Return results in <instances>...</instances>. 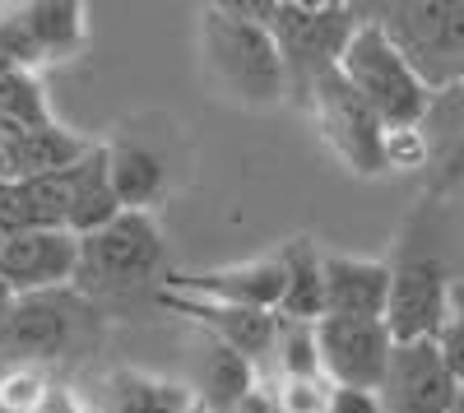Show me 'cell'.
Segmentation results:
<instances>
[{"label": "cell", "instance_id": "21", "mask_svg": "<svg viewBox=\"0 0 464 413\" xmlns=\"http://www.w3.org/2000/svg\"><path fill=\"white\" fill-rule=\"evenodd\" d=\"M190 408V390L144 371H116L111 377V404L107 413H181Z\"/></svg>", "mask_w": 464, "mask_h": 413}, {"label": "cell", "instance_id": "11", "mask_svg": "<svg viewBox=\"0 0 464 413\" xmlns=\"http://www.w3.org/2000/svg\"><path fill=\"white\" fill-rule=\"evenodd\" d=\"M80 270V237L65 228H33L0 242V283L14 297L70 288Z\"/></svg>", "mask_w": 464, "mask_h": 413}, {"label": "cell", "instance_id": "6", "mask_svg": "<svg viewBox=\"0 0 464 413\" xmlns=\"http://www.w3.org/2000/svg\"><path fill=\"white\" fill-rule=\"evenodd\" d=\"M376 24L428 93L464 84V0H404L376 10Z\"/></svg>", "mask_w": 464, "mask_h": 413}, {"label": "cell", "instance_id": "10", "mask_svg": "<svg viewBox=\"0 0 464 413\" xmlns=\"http://www.w3.org/2000/svg\"><path fill=\"white\" fill-rule=\"evenodd\" d=\"M455 377L437 349V340L395 344L385 377L376 386V399L385 413H450L455 404Z\"/></svg>", "mask_w": 464, "mask_h": 413}, {"label": "cell", "instance_id": "24", "mask_svg": "<svg viewBox=\"0 0 464 413\" xmlns=\"http://www.w3.org/2000/svg\"><path fill=\"white\" fill-rule=\"evenodd\" d=\"M52 381L43 367H0V413H43Z\"/></svg>", "mask_w": 464, "mask_h": 413}, {"label": "cell", "instance_id": "32", "mask_svg": "<svg viewBox=\"0 0 464 413\" xmlns=\"http://www.w3.org/2000/svg\"><path fill=\"white\" fill-rule=\"evenodd\" d=\"M181 413H205V408H196V404H190V408H181Z\"/></svg>", "mask_w": 464, "mask_h": 413}, {"label": "cell", "instance_id": "4", "mask_svg": "<svg viewBox=\"0 0 464 413\" xmlns=\"http://www.w3.org/2000/svg\"><path fill=\"white\" fill-rule=\"evenodd\" d=\"M246 5L275 37L288 98L297 102H306V93H312L321 74L339 70L348 37L362 24L353 5H297V0H246Z\"/></svg>", "mask_w": 464, "mask_h": 413}, {"label": "cell", "instance_id": "18", "mask_svg": "<svg viewBox=\"0 0 464 413\" xmlns=\"http://www.w3.org/2000/svg\"><path fill=\"white\" fill-rule=\"evenodd\" d=\"M116 214H121V200L107 181V149L93 144L80 163L65 168V233L89 237L107 228Z\"/></svg>", "mask_w": 464, "mask_h": 413}, {"label": "cell", "instance_id": "12", "mask_svg": "<svg viewBox=\"0 0 464 413\" xmlns=\"http://www.w3.org/2000/svg\"><path fill=\"white\" fill-rule=\"evenodd\" d=\"M163 288L168 293H190V297H209V303H227V307H246V312H279L284 270H279V255H256V260H242V265L168 274Z\"/></svg>", "mask_w": 464, "mask_h": 413}, {"label": "cell", "instance_id": "7", "mask_svg": "<svg viewBox=\"0 0 464 413\" xmlns=\"http://www.w3.org/2000/svg\"><path fill=\"white\" fill-rule=\"evenodd\" d=\"M302 107L316 117L321 139L330 144V154L343 168H353L358 177H381L385 172V126L339 70L321 74Z\"/></svg>", "mask_w": 464, "mask_h": 413}, {"label": "cell", "instance_id": "20", "mask_svg": "<svg viewBox=\"0 0 464 413\" xmlns=\"http://www.w3.org/2000/svg\"><path fill=\"white\" fill-rule=\"evenodd\" d=\"M321 255L312 237H293L279 251V270H284V297H279V321H306L316 325L325 316V283H321Z\"/></svg>", "mask_w": 464, "mask_h": 413}, {"label": "cell", "instance_id": "8", "mask_svg": "<svg viewBox=\"0 0 464 413\" xmlns=\"http://www.w3.org/2000/svg\"><path fill=\"white\" fill-rule=\"evenodd\" d=\"M455 312V283L441 255L432 251H400L391 260V303H385V330L395 344L437 340Z\"/></svg>", "mask_w": 464, "mask_h": 413}, {"label": "cell", "instance_id": "29", "mask_svg": "<svg viewBox=\"0 0 464 413\" xmlns=\"http://www.w3.org/2000/svg\"><path fill=\"white\" fill-rule=\"evenodd\" d=\"M237 413H284V408L275 404V395H269L265 386H256V390H251V395L237 404Z\"/></svg>", "mask_w": 464, "mask_h": 413}, {"label": "cell", "instance_id": "27", "mask_svg": "<svg viewBox=\"0 0 464 413\" xmlns=\"http://www.w3.org/2000/svg\"><path fill=\"white\" fill-rule=\"evenodd\" d=\"M437 349H441V358H446V367H450V377L464 381V307H459V303H455L446 330L437 334Z\"/></svg>", "mask_w": 464, "mask_h": 413}, {"label": "cell", "instance_id": "31", "mask_svg": "<svg viewBox=\"0 0 464 413\" xmlns=\"http://www.w3.org/2000/svg\"><path fill=\"white\" fill-rule=\"evenodd\" d=\"M450 413H464V381L455 386V404H450Z\"/></svg>", "mask_w": 464, "mask_h": 413}, {"label": "cell", "instance_id": "16", "mask_svg": "<svg viewBox=\"0 0 464 413\" xmlns=\"http://www.w3.org/2000/svg\"><path fill=\"white\" fill-rule=\"evenodd\" d=\"M418 139H422V154H428L422 168L432 172L437 191L464 186V84L432 93L428 111L418 121Z\"/></svg>", "mask_w": 464, "mask_h": 413}, {"label": "cell", "instance_id": "22", "mask_svg": "<svg viewBox=\"0 0 464 413\" xmlns=\"http://www.w3.org/2000/svg\"><path fill=\"white\" fill-rule=\"evenodd\" d=\"M43 121H52V111H47V98H43L37 74L0 65V135L24 130V126H43Z\"/></svg>", "mask_w": 464, "mask_h": 413}, {"label": "cell", "instance_id": "30", "mask_svg": "<svg viewBox=\"0 0 464 413\" xmlns=\"http://www.w3.org/2000/svg\"><path fill=\"white\" fill-rule=\"evenodd\" d=\"M10 307H14V293L0 283V330H5V321H10Z\"/></svg>", "mask_w": 464, "mask_h": 413}, {"label": "cell", "instance_id": "28", "mask_svg": "<svg viewBox=\"0 0 464 413\" xmlns=\"http://www.w3.org/2000/svg\"><path fill=\"white\" fill-rule=\"evenodd\" d=\"M325 413H385L376 390H348V386H330Z\"/></svg>", "mask_w": 464, "mask_h": 413}, {"label": "cell", "instance_id": "15", "mask_svg": "<svg viewBox=\"0 0 464 413\" xmlns=\"http://www.w3.org/2000/svg\"><path fill=\"white\" fill-rule=\"evenodd\" d=\"M256 386H260V371L242 353H232L227 344L196 330V340H190V381H186L190 404L205 413H237V404Z\"/></svg>", "mask_w": 464, "mask_h": 413}, {"label": "cell", "instance_id": "13", "mask_svg": "<svg viewBox=\"0 0 464 413\" xmlns=\"http://www.w3.org/2000/svg\"><path fill=\"white\" fill-rule=\"evenodd\" d=\"M159 303L177 316H186L200 334L227 344L232 353H242L256 371L269 362V344H275V312H246V307H227L209 303V297H190V293H168L159 288Z\"/></svg>", "mask_w": 464, "mask_h": 413}, {"label": "cell", "instance_id": "25", "mask_svg": "<svg viewBox=\"0 0 464 413\" xmlns=\"http://www.w3.org/2000/svg\"><path fill=\"white\" fill-rule=\"evenodd\" d=\"M260 386L275 395V404L284 413H325V399H330L325 377H269Z\"/></svg>", "mask_w": 464, "mask_h": 413}, {"label": "cell", "instance_id": "1", "mask_svg": "<svg viewBox=\"0 0 464 413\" xmlns=\"http://www.w3.org/2000/svg\"><path fill=\"white\" fill-rule=\"evenodd\" d=\"M168 279V251L163 228L153 214L121 209L107 228L80 237V270H74V293L102 307H130L140 297H159Z\"/></svg>", "mask_w": 464, "mask_h": 413}, {"label": "cell", "instance_id": "5", "mask_svg": "<svg viewBox=\"0 0 464 413\" xmlns=\"http://www.w3.org/2000/svg\"><path fill=\"white\" fill-rule=\"evenodd\" d=\"M339 74L358 89V98L381 117L385 130H413L428 111L432 93L400 56V47L381 33L376 19H362L339 56Z\"/></svg>", "mask_w": 464, "mask_h": 413}, {"label": "cell", "instance_id": "17", "mask_svg": "<svg viewBox=\"0 0 464 413\" xmlns=\"http://www.w3.org/2000/svg\"><path fill=\"white\" fill-rule=\"evenodd\" d=\"M93 149V139H84L80 130H65L61 121H43V126H24V130H5L0 135V158H5V177H52L74 168Z\"/></svg>", "mask_w": 464, "mask_h": 413}, {"label": "cell", "instance_id": "14", "mask_svg": "<svg viewBox=\"0 0 464 413\" xmlns=\"http://www.w3.org/2000/svg\"><path fill=\"white\" fill-rule=\"evenodd\" d=\"M321 283H325V316L385 321V303H391V260L325 251L321 255Z\"/></svg>", "mask_w": 464, "mask_h": 413}, {"label": "cell", "instance_id": "3", "mask_svg": "<svg viewBox=\"0 0 464 413\" xmlns=\"http://www.w3.org/2000/svg\"><path fill=\"white\" fill-rule=\"evenodd\" d=\"M102 340V312L74 288L14 297L10 321L0 330V367H56L84 358Z\"/></svg>", "mask_w": 464, "mask_h": 413}, {"label": "cell", "instance_id": "33", "mask_svg": "<svg viewBox=\"0 0 464 413\" xmlns=\"http://www.w3.org/2000/svg\"><path fill=\"white\" fill-rule=\"evenodd\" d=\"M0 177H5V158H0Z\"/></svg>", "mask_w": 464, "mask_h": 413}, {"label": "cell", "instance_id": "2", "mask_svg": "<svg viewBox=\"0 0 464 413\" xmlns=\"http://www.w3.org/2000/svg\"><path fill=\"white\" fill-rule=\"evenodd\" d=\"M200 61L209 84L237 107H275L288 98L279 47L246 0L209 5L200 14Z\"/></svg>", "mask_w": 464, "mask_h": 413}, {"label": "cell", "instance_id": "19", "mask_svg": "<svg viewBox=\"0 0 464 413\" xmlns=\"http://www.w3.org/2000/svg\"><path fill=\"white\" fill-rule=\"evenodd\" d=\"M107 149V181L121 209H135V214H149L153 200H163L168 191V168L153 149L135 144V139H116V144H102Z\"/></svg>", "mask_w": 464, "mask_h": 413}, {"label": "cell", "instance_id": "23", "mask_svg": "<svg viewBox=\"0 0 464 413\" xmlns=\"http://www.w3.org/2000/svg\"><path fill=\"white\" fill-rule=\"evenodd\" d=\"M269 367H275V377H321L316 325H306V321H279V316H275Z\"/></svg>", "mask_w": 464, "mask_h": 413}, {"label": "cell", "instance_id": "9", "mask_svg": "<svg viewBox=\"0 0 464 413\" xmlns=\"http://www.w3.org/2000/svg\"><path fill=\"white\" fill-rule=\"evenodd\" d=\"M391 330L385 321H348V316H321L316 321V353L321 377L330 386L348 390H376L391 362Z\"/></svg>", "mask_w": 464, "mask_h": 413}, {"label": "cell", "instance_id": "26", "mask_svg": "<svg viewBox=\"0 0 464 413\" xmlns=\"http://www.w3.org/2000/svg\"><path fill=\"white\" fill-rule=\"evenodd\" d=\"M33 228H43V218H37L28 181L24 177H0V242L33 233Z\"/></svg>", "mask_w": 464, "mask_h": 413}]
</instances>
